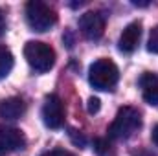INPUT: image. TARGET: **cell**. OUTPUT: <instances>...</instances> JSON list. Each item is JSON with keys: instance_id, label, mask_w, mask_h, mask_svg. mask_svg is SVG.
Instances as JSON below:
<instances>
[{"instance_id": "1", "label": "cell", "mask_w": 158, "mask_h": 156, "mask_svg": "<svg viewBox=\"0 0 158 156\" xmlns=\"http://www.w3.org/2000/svg\"><path fill=\"white\" fill-rule=\"evenodd\" d=\"M142 127V116L136 109L132 107H123L119 109L114 121L109 127V138L110 140H127L131 138L138 129Z\"/></svg>"}, {"instance_id": "2", "label": "cell", "mask_w": 158, "mask_h": 156, "mask_svg": "<svg viewBox=\"0 0 158 156\" xmlns=\"http://www.w3.org/2000/svg\"><path fill=\"white\" fill-rule=\"evenodd\" d=\"M118 79L119 70L110 59H98L88 70V81L98 90H112Z\"/></svg>"}, {"instance_id": "3", "label": "cell", "mask_w": 158, "mask_h": 156, "mask_svg": "<svg viewBox=\"0 0 158 156\" xmlns=\"http://www.w3.org/2000/svg\"><path fill=\"white\" fill-rule=\"evenodd\" d=\"M26 20L33 31L44 33L55 26L57 15L48 4H44L40 0H31L26 4Z\"/></svg>"}, {"instance_id": "4", "label": "cell", "mask_w": 158, "mask_h": 156, "mask_svg": "<svg viewBox=\"0 0 158 156\" xmlns=\"http://www.w3.org/2000/svg\"><path fill=\"white\" fill-rule=\"evenodd\" d=\"M24 57L35 72H48L55 64V51L48 44L39 40H28L24 46Z\"/></svg>"}, {"instance_id": "5", "label": "cell", "mask_w": 158, "mask_h": 156, "mask_svg": "<svg viewBox=\"0 0 158 156\" xmlns=\"http://www.w3.org/2000/svg\"><path fill=\"white\" fill-rule=\"evenodd\" d=\"M42 119H44V125L50 129H61L64 125V107L59 96L50 94L44 97Z\"/></svg>"}, {"instance_id": "6", "label": "cell", "mask_w": 158, "mask_h": 156, "mask_svg": "<svg viewBox=\"0 0 158 156\" xmlns=\"http://www.w3.org/2000/svg\"><path fill=\"white\" fill-rule=\"evenodd\" d=\"M79 30L88 40H98L105 33V17L99 11H86L79 18Z\"/></svg>"}, {"instance_id": "7", "label": "cell", "mask_w": 158, "mask_h": 156, "mask_svg": "<svg viewBox=\"0 0 158 156\" xmlns=\"http://www.w3.org/2000/svg\"><path fill=\"white\" fill-rule=\"evenodd\" d=\"M26 143L24 134L19 129L7 127V125H0V156L9 154L17 149H22Z\"/></svg>"}, {"instance_id": "8", "label": "cell", "mask_w": 158, "mask_h": 156, "mask_svg": "<svg viewBox=\"0 0 158 156\" xmlns=\"http://www.w3.org/2000/svg\"><path fill=\"white\" fill-rule=\"evenodd\" d=\"M140 37H142V24L140 22H131L123 33L119 35V50L123 53H132L136 48H138V42H140Z\"/></svg>"}, {"instance_id": "9", "label": "cell", "mask_w": 158, "mask_h": 156, "mask_svg": "<svg viewBox=\"0 0 158 156\" xmlns=\"http://www.w3.org/2000/svg\"><path fill=\"white\" fill-rule=\"evenodd\" d=\"M26 112V103L20 97H7L0 101V117L4 119H19Z\"/></svg>"}, {"instance_id": "10", "label": "cell", "mask_w": 158, "mask_h": 156, "mask_svg": "<svg viewBox=\"0 0 158 156\" xmlns=\"http://www.w3.org/2000/svg\"><path fill=\"white\" fill-rule=\"evenodd\" d=\"M140 88H142L143 99L149 105H158V76L145 72L140 77Z\"/></svg>"}, {"instance_id": "11", "label": "cell", "mask_w": 158, "mask_h": 156, "mask_svg": "<svg viewBox=\"0 0 158 156\" xmlns=\"http://www.w3.org/2000/svg\"><path fill=\"white\" fill-rule=\"evenodd\" d=\"M13 64H15V59H13L11 51L6 46H0V79H4L11 72Z\"/></svg>"}, {"instance_id": "12", "label": "cell", "mask_w": 158, "mask_h": 156, "mask_svg": "<svg viewBox=\"0 0 158 156\" xmlns=\"http://www.w3.org/2000/svg\"><path fill=\"white\" fill-rule=\"evenodd\" d=\"M147 50L151 53H158V26H155L149 33V40H147Z\"/></svg>"}, {"instance_id": "13", "label": "cell", "mask_w": 158, "mask_h": 156, "mask_svg": "<svg viewBox=\"0 0 158 156\" xmlns=\"http://www.w3.org/2000/svg\"><path fill=\"white\" fill-rule=\"evenodd\" d=\"M94 151L99 156L107 154V153H109V142H107V140H101V138L94 140Z\"/></svg>"}, {"instance_id": "14", "label": "cell", "mask_w": 158, "mask_h": 156, "mask_svg": "<svg viewBox=\"0 0 158 156\" xmlns=\"http://www.w3.org/2000/svg\"><path fill=\"white\" fill-rule=\"evenodd\" d=\"M68 134H70V138H72V142H74L76 145H79V147H83V145L86 143V140H85V136H83V134H79L77 130H74V129H70V132H68Z\"/></svg>"}, {"instance_id": "15", "label": "cell", "mask_w": 158, "mask_h": 156, "mask_svg": "<svg viewBox=\"0 0 158 156\" xmlns=\"http://www.w3.org/2000/svg\"><path fill=\"white\" fill-rule=\"evenodd\" d=\"M99 99L98 97H90L88 99V105H86V109H88V112L90 114H96V112H99Z\"/></svg>"}, {"instance_id": "16", "label": "cell", "mask_w": 158, "mask_h": 156, "mask_svg": "<svg viewBox=\"0 0 158 156\" xmlns=\"http://www.w3.org/2000/svg\"><path fill=\"white\" fill-rule=\"evenodd\" d=\"M40 156H74L72 153H68V151H50V153H44V154H40Z\"/></svg>"}, {"instance_id": "17", "label": "cell", "mask_w": 158, "mask_h": 156, "mask_svg": "<svg viewBox=\"0 0 158 156\" xmlns=\"http://www.w3.org/2000/svg\"><path fill=\"white\" fill-rule=\"evenodd\" d=\"M6 33V17H4V11L0 9V37Z\"/></svg>"}, {"instance_id": "18", "label": "cell", "mask_w": 158, "mask_h": 156, "mask_svg": "<svg viewBox=\"0 0 158 156\" xmlns=\"http://www.w3.org/2000/svg\"><path fill=\"white\" fill-rule=\"evenodd\" d=\"M151 138H153V142H155V143L158 145V125L155 127V129H153V134H151Z\"/></svg>"}, {"instance_id": "19", "label": "cell", "mask_w": 158, "mask_h": 156, "mask_svg": "<svg viewBox=\"0 0 158 156\" xmlns=\"http://www.w3.org/2000/svg\"><path fill=\"white\" fill-rule=\"evenodd\" d=\"M132 4H134V6H149V2H138V0H134Z\"/></svg>"}]
</instances>
